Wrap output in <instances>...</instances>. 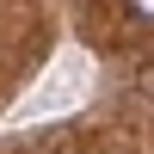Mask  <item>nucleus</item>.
<instances>
[{
	"instance_id": "f257e3e1",
	"label": "nucleus",
	"mask_w": 154,
	"mask_h": 154,
	"mask_svg": "<svg viewBox=\"0 0 154 154\" xmlns=\"http://www.w3.org/2000/svg\"><path fill=\"white\" fill-rule=\"evenodd\" d=\"M130 6H136V12H142V19H154V0H130Z\"/></svg>"
}]
</instances>
